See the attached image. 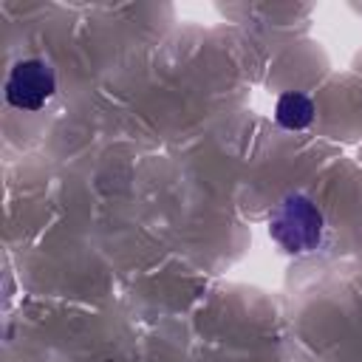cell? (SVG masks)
<instances>
[{"label": "cell", "instance_id": "cell-1", "mask_svg": "<svg viewBox=\"0 0 362 362\" xmlns=\"http://www.w3.org/2000/svg\"><path fill=\"white\" fill-rule=\"evenodd\" d=\"M272 238L286 252H311L322 238V215L305 195H286L269 221Z\"/></svg>", "mask_w": 362, "mask_h": 362}, {"label": "cell", "instance_id": "cell-2", "mask_svg": "<svg viewBox=\"0 0 362 362\" xmlns=\"http://www.w3.org/2000/svg\"><path fill=\"white\" fill-rule=\"evenodd\" d=\"M57 90L54 71L42 59H23L6 79V99L17 110H40Z\"/></svg>", "mask_w": 362, "mask_h": 362}, {"label": "cell", "instance_id": "cell-3", "mask_svg": "<svg viewBox=\"0 0 362 362\" xmlns=\"http://www.w3.org/2000/svg\"><path fill=\"white\" fill-rule=\"evenodd\" d=\"M274 119L286 130H303L314 119V105L305 93H283L274 110Z\"/></svg>", "mask_w": 362, "mask_h": 362}]
</instances>
